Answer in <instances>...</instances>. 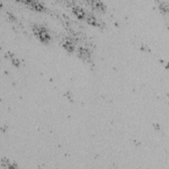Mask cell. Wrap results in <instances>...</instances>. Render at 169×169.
Listing matches in <instances>:
<instances>
[{
  "label": "cell",
  "instance_id": "cell-1",
  "mask_svg": "<svg viewBox=\"0 0 169 169\" xmlns=\"http://www.w3.org/2000/svg\"><path fill=\"white\" fill-rule=\"evenodd\" d=\"M34 32L36 34V36H38L40 40L44 42H47L50 38L48 33L46 32V29L43 27H35L34 28Z\"/></svg>",
  "mask_w": 169,
  "mask_h": 169
},
{
  "label": "cell",
  "instance_id": "cell-2",
  "mask_svg": "<svg viewBox=\"0 0 169 169\" xmlns=\"http://www.w3.org/2000/svg\"><path fill=\"white\" fill-rule=\"evenodd\" d=\"M27 5H28V6H30L31 7L34 8V9L38 10V11H42L43 10L44 7L43 6L40 5L38 2L37 1H25Z\"/></svg>",
  "mask_w": 169,
  "mask_h": 169
},
{
  "label": "cell",
  "instance_id": "cell-3",
  "mask_svg": "<svg viewBox=\"0 0 169 169\" xmlns=\"http://www.w3.org/2000/svg\"><path fill=\"white\" fill-rule=\"evenodd\" d=\"M89 3L91 4V6H93V7H95L96 9L99 10V11H103L104 9V6L101 1H89Z\"/></svg>",
  "mask_w": 169,
  "mask_h": 169
},
{
  "label": "cell",
  "instance_id": "cell-4",
  "mask_svg": "<svg viewBox=\"0 0 169 169\" xmlns=\"http://www.w3.org/2000/svg\"><path fill=\"white\" fill-rule=\"evenodd\" d=\"M79 54L80 57L84 60L89 59V57H90V54H89L88 50L85 48H79Z\"/></svg>",
  "mask_w": 169,
  "mask_h": 169
},
{
  "label": "cell",
  "instance_id": "cell-5",
  "mask_svg": "<svg viewBox=\"0 0 169 169\" xmlns=\"http://www.w3.org/2000/svg\"><path fill=\"white\" fill-rule=\"evenodd\" d=\"M73 11L76 14V15L79 19H83L85 17V13L83 10L79 7H74L73 8Z\"/></svg>",
  "mask_w": 169,
  "mask_h": 169
},
{
  "label": "cell",
  "instance_id": "cell-6",
  "mask_svg": "<svg viewBox=\"0 0 169 169\" xmlns=\"http://www.w3.org/2000/svg\"><path fill=\"white\" fill-rule=\"evenodd\" d=\"M64 46L65 47V48L68 50L69 52H72L73 50H74V45H73L72 42H70V40H66L64 42Z\"/></svg>",
  "mask_w": 169,
  "mask_h": 169
},
{
  "label": "cell",
  "instance_id": "cell-7",
  "mask_svg": "<svg viewBox=\"0 0 169 169\" xmlns=\"http://www.w3.org/2000/svg\"><path fill=\"white\" fill-rule=\"evenodd\" d=\"M87 22L89 23V24H91V25H94V26H97L98 25V22L96 18L94 17L93 15H89L87 18Z\"/></svg>",
  "mask_w": 169,
  "mask_h": 169
}]
</instances>
